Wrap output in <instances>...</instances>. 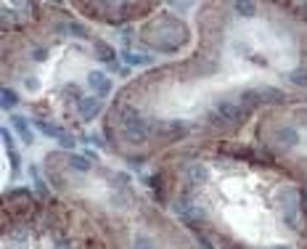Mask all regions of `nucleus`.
Returning a JSON list of instances; mask_svg holds the SVG:
<instances>
[{"label": "nucleus", "mask_w": 307, "mask_h": 249, "mask_svg": "<svg viewBox=\"0 0 307 249\" xmlns=\"http://www.w3.org/2000/svg\"><path fill=\"white\" fill-rule=\"evenodd\" d=\"M56 249H71L69 244H56Z\"/></svg>", "instance_id": "nucleus-21"}, {"label": "nucleus", "mask_w": 307, "mask_h": 249, "mask_svg": "<svg viewBox=\"0 0 307 249\" xmlns=\"http://www.w3.org/2000/svg\"><path fill=\"white\" fill-rule=\"evenodd\" d=\"M93 48H95V53H98V58H103V61H114V48H112V45H109V43H101V40H95V45H93Z\"/></svg>", "instance_id": "nucleus-10"}, {"label": "nucleus", "mask_w": 307, "mask_h": 249, "mask_svg": "<svg viewBox=\"0 0 307 249\" xmlns=\"http://www.w3.org/2000/svg\"><path fill=\"white\" fill-rule=\"evenodd\" d=\"M135 249H154V241L148 239V236H135Z\"/></svg>", "instance_id": "nucleus-16"}, {"label": "nucleus", "mask_w": 307, "mask_h": 249, "mask_svg": "<svg viewBox=\"0 0 307 249\" xmlns=\"http://www.w3.org/2000/svg\"><path fill=\"white\" fill-rule=\"evenodd\" d=\"M246 111H249L246 106H236V103H231V101H220L217 106H214V114H217L220 120H225V122H236V120H241Z\"/></svg>", "instance_id": "nucleus-2"}, {"label": "nucleus", "mask_w": 307, "mask_h": 249, "mask_svg": "<svg viewBox=\"0 0 307 249\" xmlns=\"http://www.w3.org/2000/svg\"><path fill=\"white\" fill-rule=\"evenodd\" d=\"M289 77H291L294 85H307V69H294Z\"/></svg>", "instance_id": "nucleus-15"}, {"label": "nucleus", "mask_w": 307, "mask_h": 249, "mask_svg": "<svg viewBox=\"0 0 307 249\" xmlns=\"http://www.w3.org/2000/svg\"><path fill=\"white\" fill-rule=\"evenodd\" d=\"M58 143H61V149H74V138H71V135H67V138L58 141Z\"/></svg>", "instance_id": "nucleus-20"}, {"label": "nucleus", "mask_w": 307, "mask_h": 249, "mask_svg": "<svg viewBox=\"0 0 307 249\" xmlns=\"http://www.w3.org/2000/svg\"><path fill=\"white\" fill-rule=\"evenodd\" d=\"M37 130H43V133L48 135V138H56V141H64V138L69 135L64 127H58V124H48L45 120H37Z\"/></svg>", "instance_id": "nucleus-8"}, {"label": "nucleus", "mask_w": 307, "mask_h": 249, "mask_svg": "<svg viewBox=\"0 0 307 249\" xmlns=\"http://www.w3.org/2000/svg\"><path fill=\"white\" fill-rule=\"evenodd\" d=\"M188 178H191V183H207V180H210V170L196 162V165L188 167Z\"/></svg>", "instance_id": "nucleus-9"}, {"label": "nucleus", "mask_w": 307, "mask_h": 249, "mask_svg": "<svg viewBox=\"0 0 307 249\" xmlns=\"http://www.w3.org/2000/svg\"><path fill=\"white\" fill-rule=\"evenodd\" d=\"M0 98H3V101H0V103H3V109H14L16 103H19V98H16V93H14L11 88H3V90H0Z\"/></svg>", "instance_id": "nucleus-12"}, {"label": "nucleus", "mask_w": 307, "mask_h": 249, "mask_svg": "<svg viewBox=\"0 0 307 249\" xmlns=\"http://www.w3.org/2000/svg\"><path fill=\"white\" fill-rule=\"evenodd\" d=\"M24 85H27V90H37V88H40V82H37L35 77H27V80H24Z\"/></svg>", "instance_id": "nucleus-19"}, {"label": "nucleus", "mask_w": 307, "mask_h": 249, "mask_svg": "<svg viewBox=\"0 0 307 249\" xmlns=\"http://www.w3.org/2000/svg\"><path fill=\"white\" fill-rule=\"evenodd\" d=\"M276 141L281 143V146L291 149V146H297V143H299V133L294 127H278L276 130Z\"/></svg>", "instance_id": "nucleus-6"}, {"label": "nucleus", "mask_w": 307, "mask_h": 249, "mask_svg": "<svg viewBox=\"0 0 307 249\" xmlns=\"http://www.w3.org/2000/svg\"><path fill=\"white\" fill-rule=\"evenodd\" d=\"M273 249H291V247H283V244H278V247H273Z\"/></svg>", "instance_id": "nucleus-22"}, {"label": "nucleus", "mask_w": 307, "mask_h": 249, "mask_svg": "<svg viewBox=\"0 0 307 249\" xmlns=\"http://www.w3.org/2000/svg\"><path fill=\"white\" fill-rule=\"evenodd\" d=\"M58 29L69 32V35H74V37H88V29L80 27V24H64V27H58Z\"/></svg>", "instance_id": "nucleus-14"}, {"label": "nucleus", "mask_w": 307, "mask_h": 249, "mask_svg": "<svg viewBox=\"0 0 307 249\" xmlns=\"http://www.w3.org/2000/svg\"><path fill=\"white\" fill-rule=\"evenodd\" d=\"M122 130H125V138L133 141V143H141L143 138H146V124H143V120L138 117V111H133V109L125 111Z\"/></svg>", "instance_id": "nucleus-1"}, {"label": "nucleus", "mask_w": 307, "mask_h": 249, "mask_svg": "<svg viewBox=\"0 0 307 249\" xmlns=\"http://www.w3.org/2000/svg\"><path fill=\"white\" fill-rule=\"evenodd\" d=\"M125 61L133 64V67H138V64H148V58L141 56V53H125Z\"/></svg>", "instance_id": "nucleus-17"}, {"label": "nucleus", "mask_w": 307, "mask_h": 249, "mask_svg": "<svg viewBox=\"0 0 307 249\" xmlns=\"http://www.w3.org/2000/svg\"><path fill=\"white\" fill-rule=\"evenodd\" d=\"M88 82H90V88H93L98 96H106L109 90H112V82H109V77L103 75V72H90Z\"/></svg>", "instance_id": "nucleus-5"}, {"label": "nucleus", "mask_w": 307, "mask_h": 249, "mask_svg": "<svg viewBox=\"0 0 307 249\" xmlns=\"http://www.w3.org/2000/svg\"><path fill=\"white\" fill-rule=\"evenodd\" d=\"M101 109H103V101L98 96H88V98H80V101H77V111H80L85 120L98 117V114H101Z\"/></svg>", "instance_id": "nucleus-3"}, {"label": "nucleus", "mask_w": 307, "mask_h": 249, "mask_svg": "<svg viewBox=\"0 0 307 249\" xmlns=\"http://www.w3.org/2000/svg\"><path fill=\"white\" fill-rule=\"evenodd\" d=\"M11 122H14L16 133L22 135V141L27 143V146H29V143H35V133H32V130H29V124H27V120H24V117L14 114V117H11Z\"/></svg>", "instance_id": "nucleus-7"}, {"label": "nucleus", "mask_w": 307, "mask_h": 249, "mask_svg": "<svg viewBox=\"0 0 307 249\" xmlns=\"http://www.w3.org/2000/svg\"><path fill=\"white\" fill-rule=\"evenodd\" d=\"M233 8H236V14H241V16H246V19H249V16H254V14H257V5H254V3H249V0H238V3H236V5H233Z\"/></svg>", "instance_id": "nucleus-11"}, {"label": "nucleus", "mask_w": 307, "mask_h": 249, "mask_svg": "<svg viewBox=\"0 0 307 249\" xmlns=\"http://www.w3.org/2000/svg\"><path fill=\"white\" fill-rule=\"evenodd\" d=\"M32 58H35V61H45V58H48V50L37 48V50H35V53H32Z\"/></svg>", "instance_id": "nucleus-18"}, {"label": "nucleus", "mask_w": 307, "mask_h": 249, "mask_svg": "<svg viewBox=\"0 0 307 249\" xmlns=\"http://www.w3.org/2000/svg\"><path fill=\"white\" fill-rule=\"evenodd\" d=\"M175 212H178L183 220H201V218H204L201 207H199V204H193V201H188V199L178 201V204H175Z\"/></svg>", "instance_id": "nucleus-4"}, {"label": "nucleus", "mask_w": 307, "mask_h": 249, "mask_svg": "<svg viewBox=\"0 0 307 249\" xmlns=\"http://www.w3.org/2000/svg\"><path fill=\"white\" fill-rule=\"evenodd\" d=\"M69 165L74 167V170H80V173H88V170H90L88 156H71V159H69Z\"/></svg>", "instance_id": "nucleus-13"}]
</instances>
